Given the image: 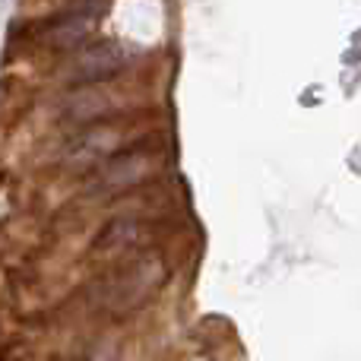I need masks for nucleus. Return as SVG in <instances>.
<instances>
[{
  "instance_id": "3",
  "label": "nucleus",
  "mask_w": 361,
  "mask_h": 361,
  "mask_svg": "<svg viewBox=\"0 0 361 361\" xmlns=\"http://www.w3.org/2000/svg\"><path fill=\"white\" fill-rule=\"evenodd\" d=\"M99 10H102V0H82L73 10L54 16L42 29L44 44H51V48H73V44H80L82 38L92 32L95 19H99Z\"/></svg>"
},
{
  "instance_id": "6",
  "label": "nucleus",
  "mask_w": 361,
  "mask_h": 361,
  "mask_svg": "<svg viewBox=\"0 0 361 361\" xmlns=\"http://www.w3.org/2000/svg\"><path fill=\"white\" fill-rule=\"evenodd\" d=\"M105 111H108V102L102 99L99 92H92V89H80V92H73L67 99V105H63L67 121H95Z\"/></svg>"
},
{
  "instance_id": "2",
  "label": "nucleus",
  "mask_w": 361,
  "mask_h": 361,
  "mask_svg": "<svg viewBox=\"0 0 361 361\" xmlns=\"http://www.w3.org/2000/svg\"><path fill=\"white\" fill-rule=\"evenodd\" d=\"M124 61H127V54L121 51V44H114V42L89 44L70 63V80L80 82V86H95V82H105L111 76H118L124 70Z\"/></svg>"
},
{
  "instance_id": "7",
  "label": "nucleus",
  "mask_w": 361,
  "mask_h": 361,
  "mask_svg": "<svg viewBox=\"0 0 361 361\" xmlns=\"http://www.w3.org/2000/svg\"><path fill=\"white\" fill-rule=\"evenodd\" d=\"M133 238H137V222H133V219H114V222L95 238V250H99V254L118 250V247H124V244H133Z\"/></svg>"
},
{
  "instance_id": "1",
  "label": "nucleus",
  "mask_w": 361,
  "mask_h": 361,
  "mask_svg": "<svg viewBox=\"0 0 361 361\" xmlns=\"http://www.w3.org/2000/svg\"><path fill=\"white\" fill-rule=\"evenodd\" d=\"M162 279H165V263L159 260V257H143V260H137L133 267L121 269L114 279H108L99 301L114 314L133 311V307L143 305V301L156 292Z\"/></svg>"
},
{
  "instance_id": "4",
  "label": "nucleus",
  "mask_w": 361,
  "mask_h": 361,
  "mask_svg": "<svg viewBox=\"0 0 361 361\" xmlns=\"http://www.w3.org/2000/svg\"><path fill=\"white\" fill-rule=\"evenodd\" d=\"M149 156L146 152H118V156H111L108 162L99 165V171H95L92 178V190L99 193H118V190H127V187L140 184L146 175H149Z\"/></svg>"
},
{
  "instance_id": "5",
  "label": "nucleus",
  "mask_w": 361,
  "mask_h": 361,
  "mask_svg": "<svg viewBox=\"0 0 361 361\" xmlns=\"http://www.w3.org/2000/svg\"><path fill=\"white\" fill-rule=\"evenodd\" d=\"M111 143H114L111 127H92V130H86V133L70 140L63 159H67V162H76V165H89V162L105 156V152L111 149Z\"/></svg>"
}]
</instances>
